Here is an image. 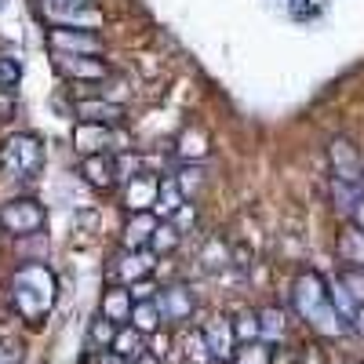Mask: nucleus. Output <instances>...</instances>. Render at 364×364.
I'll return each mask as SVG.
<instances>
[{"instance_id": "nucleus-1", "label": "nucleus", "mask_w": 364, "mask_h": 364, "mask_svg": "<svg viewBox=\"0 0 364 364\" xmlns=\"http://www.w3.org/2000/svg\"><path fill=\"white\" fill-rule=\"evenodd\" d=\"M291 306L317 336H346V331H353V324L336 310V302H331V281H324L317 269H302L295 277Z\"/></svg>"}, {"instance_id": "nucleus-2", "label": "nucleus", "mask_w": 364, "mask_h": 364, "mask_svg": "<svg viewBox=\"0 0 364 364\" xmlns=\"http://www.w3.org/2000/svg\"><path fill=\"white\" fill-rule=\"evenodd\" d=\"M55 273L44 266V262H26L15 269V281H11V302H15V310L29 321V324H37L41 317L51 314L55 306Z\"/></svg>"}, {"instance_id": "nucleus-3", "label": "nucleus", "mask_w": 364, "mask_h": 364, "mask_svg": "<svg viewBox=\"0 0 364 364\" xmlns=\"http://www.w3.org/2000/svg\"><path fill=\"white\" fill-rule=\"evenodd\" d=\"M44 168V142L29 132H15L0 142V171L8 178H33Z\"/></svg>"}, {"instance_id": "nucleus-4", "label": "nucleus", "mask_w": 364, "mask_h": 364, "mask_svg": "<svg viewBox=\"0 0 364 364\" xmlns=\"http://www.w3.org/2000/svg\"><path fill=\"white\" fill-rule=\"evenodd\" d=\"M48 223V211L33 197H15L8 204H0V226L11 237H37Z\"/></svg>"}, {"instance_id": "nucleus-5", "label": "nucleus", "mask_w": 364, "mask_h": 364, "mask_svg": "<svg viewBox=\"0 0 364 364\" xmlns=\"http://www.w3.org/2000/svg\"><path fill=\"white\" fill-rule=\"evenodd\" d=\"M48 48L51 55H102V37L95 29H80V26H51Z\"/></svg>"}, {"instance_id": "nucleus-6", "label": "nucleus", "mask_w": 364, "mask_h": 364, "mask_svg": "<svg viewBox=\"0 0 364 364\" xmlns=\"http://www.w3.org/2000/svg\"><path fill=\"white\" fill-rule=\"evenodd\" d=\"M328 164H331V178L343 182H360L364 186V154L360 146L346 135H336L328 142Z\"/></svg>"}, {"instance_id": "nucleus-7", "label": "nucleus", "mask_w": 364, "mask_h": 364, "mask_svg": "<svg viewBox=\"0 0 364 364\" xmlns=\"http://www.w3.org/2000/svg\"><path fill=\"white\" fill-rule=\"evenodd\" d=\"M55 70L77 84H102L113 70L99 55H55Z\"/></svg>"}, {"instance_id": "nucleus-8", "label": "nucleus", "mask_w": 364, "mask_h": 364, "mask_svg": "<svg viewBox=\"0 0 364 364\" xmlns=\"http://www.w3.org/2000/svg\"><path fill=\"white\" fill-rule=\"evenodd\" d=\"M200 336H204L211 357L223 360V364H233V357H237V350H240V339H237V328H233L230 317H211V321L200 328Z\"/></svg>"}, {"instance_id": "nucleus-9", "label": "nucleus", "mask_w": 364, "mask_h": 364, "mask_svg": "<svg viewBox=\"0 0 364 364\" xmlns=\"http://www.w3.org/2000/svg\"><path fill=\"white\" fill-rule=\"evenodd\" d=\"M73 113H77V120H87V124H109V128H117L120 120H124V106L106 99L102 91L99 95H80L73 102Z\"/></svg>"}, {"instance_id": "nucleus-10", "label": "nucleus", "mask_w": 364, "mask_h": 364, "mask_svg": "<svg viewBox=\"0 0 364 364\" xmlns=\"http://www.w3.org/2000/svg\"><path fill=\"white\" fill-rule=\"evenodd\" d=\"M73 146H77L80 157H91V154H117V135H113L109 124H87V120H77Z\"/></svg>"}, {"instance_id": "nucleus-11", "label": "nucleus", "mask_w": 364, "mask_h": 364, "mask_svg": "<svg viewBox=\"0 0 364 364\" xmlns=\"http://www.w3.org/2000/svg\"><path fill=\"white\" fill-rule=\"evenodd\" d=\"M80 175L87 186L95 190H113L120 182V157L117 154H91V157H80Z\"/></svg>"}, {"instance_id": "nucleus-12", "label": "nucleus", "mask_w": 364, "mask_h": 364, "mask_svg": "<svg viewBox=\"0 0 364 364\" xmlns=\"http://www.w3.org/2000/svg\"><path fill=\"white\" fill-rule=\"evenodd\" d=\"M157 190H161V175H149V171L132 175L124 186V208L128 211H154Z\"/></svg>"}, {"instance_id": "nucleus-13", "label": "nucleus", "mask_w": 364, "mask_h": 364, "mask_svg": "<svg viewBox=\"0 0 364 364\" xmlns=\"http://www.w3.org/2000/svg\"><path fill=\"white\" fill-rule=\"evenodd\" d=\"M154 252L149 248H124V255H120L113 262V277L128 281V284H139V281H149V273H154Z\"/></svg>"}, {"instance_id": "nucleus-14", "label": "nucleus", "mask_w": 364, "mask_h": 364, "mask_svg": "<svg viewBox=\"0 0 364 364\" xmlns=\"http://www.w3.org/2000/svg\"><path fill=\"white\" fill-rule=\"evenodd\" d=\"M157 306H161L164 321H186L193 314V306H197V299H193V291L186 284H168L157 295Z\"/></svg>"}, {"instance_id": "nucleus-15", "label": "nucleus", "mask_w": 364, "mask_h": 364, "mask_svg": "<svg viewBox=\"0 0 364 364\" xmlns=\"http://www.w3.org/2000/svg\"><path fill=\"white\" fill-rule=\"evenodd\" d=\"M132 310H135V291L128 284H113L109 291H102V306H99L102 317H109L124 328L132 321Z\"/></svg>"}, {"instance_id": "nucleus-16", "label": "nucleus", "mask_w": 364, "mask_h": 364, "mask_svg": "<svg viewBox=\"0 0 364 364\" xmlns=\"http://www.w3.org/2000/svg\"><path fill=\"white\" fill-rule=\"evenodd\" d=\"M336 255H339V262H343V266H364V230H360L353 219L339 230Z\"/></svg>"}, {"instance_id": "nucleus-17", "label": "nucleus", "mask_w": 364, "mask_h": 364, "mask_svg": "<svg viewBox=\"0 0 364 364\" xmlns=\"http://www.w3.org/2000/svg\"><path fill=\"white\" fill-rule=\"evenodd\" d=\"M186 200H190V197L182 193L178 178H175V175H164V178H161V190H157L154 215H157V219H175V215H178V208L186 204Z\"/></svg>"}, {"instance_id": "nucleus-18", "label": "nucleus", "mask_w": 364, "mask_h": 364, "mask_svg": "<svg viewBox=\"0 0 364 364\" xmlns=\"http://www.w3.org/2000/svg\"><path fill=\"white\" fill-rule=\"evenodd\" d=\"M175 154L186 161V164H197V161H204L208 154H211V142H208V132L204 128H197V124H190L186 132L178 135V142H175Z\"/></svg>"}, {"instance_id": "nucleus-19", "label": "nucleus", "mask_w": 364, "mask_h": 364, "mask_svg": "<svg viewBox=\"0 0 364 364\" xmlns=\"http://www.w3.org/2000/svg\"><path fill=\"white\" fill-rule=\"evenodd\" d=\"M157 215L154 211H132V219L124 226V248H149V237L157 230Z\"/></svg>"}, {"instance_id": "nucleus-20", "label": "nucleus", "mask_w": 364, "mask_h": 364, "mask_svg": "<svg viewBox=\"0 0 364 364\" xmlns=\"http://www.w3.org/2000/svg\"><path fill=\"white\" fill-rule=\"evenodd\" d=\"M331 204H336L346 219H353V215H357V208L364 204V186H360V182L331 178Z\"/></svg>"}, {"instance_id": "nucleus-21", "label": "nucleus", "mask_w": 364, "mask_h": 364, "mask_svg": "<svg viewBox=\"0 0 364 364\" xmlns=\"http://www.w3.org/2000/svg\"><path fill=\"white\" fill-rule=\"evenodd\" d=\"M161 321H164V314H161V306H157V295L135 302V310H132V328H139L142 336H154Z\"/></svg>"}, {"instance_id": "nucleus-22", "label": "nucleus", "mask_w": 364, "mask_h": 364, "mask_svg": "<svg viewBox=\"0 0 364 364\" xmlns=\"http://www.w3.org/2000/svg\"><path fill=\"white\" fill-rule=\"evenodd\" d=\"M178 245H182V230L171 219H161L154 237H149V252H154V255H171Z\"/></svg>"}, {"instance_id": "nucleus-23", "label": "nucleus", "mask_w": 364, "mask_h": 364, "mask_svg": "<svg viewBox=\"0 0 364 364\" xmlns=\"http://www.w3.org/2000/svg\"><path fill=\"white\" fill-rule=\"evenodd\" d=\"M259 328H262V343H277V339H284V331H288V324H284V310H277V306L259 310Z\"/></svg>"}, {"instance_id": "nucleus-24", "label": "nucleus", "mask_w": 364, "mask_h": 364, "mask_svg": "<svg viewBox=\"0 0 364 364\" xmlns=\"http://www.w3.org/2000/svg\"><path fill=\"white\" fill-rule=\"evenodd\" d=\"M117 331H120V324L117 321H109V317H95V324H91V350H113V343H117Z\"/></svg>"}, {"instance_id": "nucleus-25", "label": "nucleus", "mask_w": 364, "mask_h": 364, "mask_svg": "<svg viewBox=\"0 0 364 364\" xmlns=\"http://www.w3.org/2000/svg\"><path fill=\"white\" fill-rule=\"evenodd\" d=\"M113 350H117L120 357H124V360H128V357L135 360V357L142 353V331H139V328H128V324H124V328L117 331V343H113Z\"/></svg>"}, {"instance_id": "nucleus-26", "label": "nucleus", "mask_w": 364, "mask_h": 364, "mask_svg": "<svg viewBox=\"0 0 364 364\" xmlns=\"http://www.w3.org/2000/svg\"><path fill=\"white\" fill-rule=\"evenodd\" d=\"M233 328H237V339H240V346H245V343H259V339H262V328H259V310L240 314V317L233 321Z\"/></svg>"}, {"instance_id": "nucleus-27", "label": "nucleus", "mask_w": 364, "mask_h": 364, "mask_svg": "<svg viewBox=\"0 0 364 364\" xmlns=\"http://www.w3.org/2000/svg\"><path fill=\"white\" fill-rule=\"evenodd\" d=\"M233 364H273V350L259 339V343H245L237 350V357H233Z\"/></svg>"}, {"instance_id": "nucleus-28", "label": "nucleus", "mask_w": 364, "mask_h": 364, "mask_svg": "<svg viewBox=\"0 0 364 364\" xmlns=\"http://www.w3.org/2000/svg\"><path fill=\"white\" fill-rule=\"evenodd\" d=\"M18 77H22L18 58H11V55H0V95H8V91H15Z\"/></svg>"}, {"instance_id": "nucleus-29", "label": "nucleus", "mask_w": 364, "mask_h": 364, "mask_svg": "<svg viewBox=\"0 0 364 364\" xmlns=\"http://www.w3.org/2000/svg\"><path fill=\"white\" fill-rule=\"evenodd\" d=\"M339 281L346 284V291L364 306V266H343L339 269Z\"/></svg>"}, {"instance_id": "nucleus-30", "label": "nucleus", "mask_w": 364, "mask_h": 364, "mask_svg": "<svg viewBox=\"0 0 364 364\" xmlns=\"http://www.w3.org/2000/svg\"><path fill=\"white\" fill-rule=\"evenodd\" d=\"M200 175H204V171H200L197 164H186V168H182V171L175 175V178H178V186H182V193H186L190 200L197 197V186H200V182H204Z\"/></svg>"}, {"instance_id": "nucleus-31", "label": "nucleus", "mask_w": 364, "mask_h": 364, "mask_svg": "<svg viewBox=\"0 0 364 364\" xmlns=\"http://www.w3.org/2000/svg\"><path fill=\"white\" fill-rule=\"evenodd\" d=\"M291 357H295V364H321V353H317V346H302V350H295Z\"/></svg>"}, {"instance_id": "nucleus-32", "label": "nucleus", "mask_w": 364, "mask_h": 364, "mask_svg": "<svg viewBox=\"0 0 364 364\" xmlns=\"http://www.w3.org/2000/svg\"><path fill=\"white\" fill-rule=\"evenodd\" d=\"M91 364H124V357H120L117 350H95L91 353Z\"/></svg>"}, {"instance_id": "nucleus-33", "label": "nucleus", "mask_w": 364, "mask_h": 364, "mask_svg": "<svg viewBox=\"0 0 364 364\" xmlns=\"http://www.w3.org/2000/svg\"><path fill=\"white\" fill-rule=\"evenodd\" d=\"M18 360H22L18 346H0V364H18Z\"/></svg>"}, {"instance_id": "nucleus-34", "label": "nucleus", "mask_w": 364, "mask_h": 364, "mask_svg": "<svg viewBox=\"0 0 364 364\" xmlns=\"http://www.w3.org/2000/svg\"><path fill=\"white\" fill-rule=\"evenodd\" d=\"M149 350H154L161 360H164V353H168V339L164 336H154V343H149Z\"/></svg>"}, {"instance_id": "nucleus-35", "label": "nucleus", "mask_w": 364, "mask_h": 364, "mask_svg": "<svg viewBox=\"0 0 364 364\" xmlns=\"http://www.w3.org/2000/svg\"><path fill=\"white\" fill-rule=\"evenodd\" d=\"M132 364H161V357H157L154 350H142V353H139V357H135Z\"/></svg>"}, {"instance_id": "nucleus-36", "label": "nucleus", "mask_w": 364, "mask_h": 364, "mask_svg": "<svg viewBox=\"0 0 364 364\" xmlns=\"http://www.w3.org/2000/svg\"><path fill=\"white\" fill-rule=\"evenodd\" d=\"M66 4H91V0H44V8H66Z\"/></svg>"}, {"instance_id": "nucleus-37", "label": "nucleus", "mask_w": 364, "mask_h": 364, "mask_svg": "<svg viewBox=\"0 0 364 364\" xmlns=\"http://www.w3.org/2000/svg\"><path fill=\"white\" fill-rule=\"evenodd\" d=\"M353 331H360V336H364V306H360L357 317H353Z\"/></svg>"}, {"instance_id": "nucleus-38", "label": "nucleus", "mask_w": 364, "mask_h": 364, "mask_svg": "<svg viewBox=\"0 0 364 364\" xmlns=\"http://www.w3.org/2000/svg\"><path fill=\"white\" fill-rule=\"evenodd\" d=\"M353 223H357V226H360V230H364V204H360V208H357V215H353Z\"/></svg>"}]
</instances>
